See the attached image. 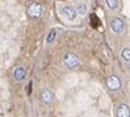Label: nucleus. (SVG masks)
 <instances>
[{
    "label": "nucleus",
    "instance_id": "nucleus-13",
    "mask_svg": "<svg viewBox=\"0 0 130 117\" xmlns=\"http://www.w3.org/2000/svg\"><path fill=\"white\" fill-rule=\"evenodd\" d=\"M127 67H129V70H130V62H129V63H127Z\"/></svg>",
    "mask_w": 130,
    "mask_h": 117
},
{
    "label": "nucleus",
    "instance_id": "nucleus-11",
    "mask_svg": "<svg viewBox=\"0 0 130 117\" xmlns=\"http://www.w3.org/2000/svg\"><path fill=\"white\" fill-rule=\"evenodd\" d=\"M121 58L129 63L130 62V48H124L121 50Z\"/></svg>",
    "mask_w": 130,
    "mask_h": 117
},
{
    "label": "nucleus",
    "instance_id": "nucleus-5",
    "mask_svg": "<svg viewBox=\"0 0 130 117\" xmlns=\"http://www.w3.org/2000/svg\"><path fill=\"white\" fill-rule=\"evenodd\" d=\"M110 29L116 34H121L125 32V22L121 17H113L110 20Z\"/></svg>",
    "mask_w": 130,
    "mask_h": 117
},
{
    "label": "nucleus",
    "instance_id": "nucleus-8",
    "mask_svg": "<svg viewBox=\"0 0 130 117\" xmlns=\"http://www.w3.org/2000/svg\"><path fill=\"white\" fill-rule=\"evenodd\" d=\"M116 116L117 117H130V108L127 104L121 103L118 104L117 109H116Z\"/></svg>",
    "mask_w": 130,
    "mask_h": 117
},
{
    "label": "nucleus",
    "instance_id": "nucleus-6",
    "mask_svg": "<svg viewBox=\"0 0 130 117\" xmlns=\"http://www.w3.org/2000/svg\"><path fill=\"white\" fill-rule=\"evenodd\" d=\"M54 92H53L49 88H43L41 92H40V99L43 104H46V105H51L53 103H54Z\"/></svg>",
    "mask_w": 130,
    "mask_h": 117
},
{
    "label": "nucleus",
    "instance_id": "nucleus-9",
    "mask_svg": "<svg viewBox=\"0 0 130 117\" xmlns=\"http://www.w3.org/2000/svg\"><path fill=\"white\" fill-rule=\"evenodd\" d=\"M75 8L78 11V14H80V16H86L88 13V5L84 0H79V2L75 4Z\"/></svg>",
    "mask_w": 130,
    "mask_h": 117
},
{
    "label": "nucleus",
    "instance_id": "nucleus-10",
    "mask_svg": "<svg viewBox=\"0 0 130 117\" xmlns=\"http://www.w3.org/2000/svg\"><path fill=\"white\" fill-rule=\"evenodd\" d=\"M118 4H120V0H105L106 8L110 9V11L117 9V8H118Z\"/></svg>",
    "mask_w": 130,
    "mask_h": 117
},
{
    "label": "nucleus",
    "instance_id": "nucleus-4",
    "mask_svg": "<svg viewBox=\"0 0 130 117\" xmlns=\"http://www.w3.org/2000/svg\"><path fill=\"white\" fill-rule=\"evenodd\" d=\"M105 84H106V87H108L109 91H118L122 87V82H121V79L117 75L108 76L106 80H105Z\"/></svg>",
    "mask_w": 130,
    "mask_h": 117
},
{
    "label": "nucleus",
    "instance_id": "nucleus-1",
    "mask_svg": "<svg viewBox=\"0 0 130 117\" xmlns=\"http://www.w3.org/2000/svg\"><path fill=\"white\" fill-rule=\"evenodd\" d=\"M62 62H63L64 67L68 70H75L80 66V59L75 53H66L63 55Z\"/></svg>",
    "mask_w": 130,
    "mask_h": 117
},
{
    "label": "nucleus",
    "instance_id": "nucleus-7",
    "mask_svg": "<svg viewBox=\"0 0 130 117\" xmlns=\"http://www.w3.org/2000/svg\"><path fill=\"white\" fill-rule=\"evenodd\" d=\"M25 78H26V70L22 67V66H19L13 70V79L14 82H22V80H25Z\"/></svg>",
    "mask_w": 130,
    "mask_h": 117
},
{
    "label": "nucleus",
    "instance_id": "nucleus-3",
    "mask_svg": "<svg viewBox=\"0 0 130 117\" xmlns=\"http://www.w3.org/2000/svg\"><path fill=\"white\" fill-rule=\"evenodd\" d=\"M59 13L62 14V17H64L68 21H75L78 17V11H76L75 5H68L64 4L59 8Z\"/></svg>",
    "mask_w": 130,
    "mask_h": 117
},
{
    "label": "nucleus",
    "instance_id": "nucleus-2",
    "mask_svg": "<svg viewBox=\"0 0 130 117\" xmlns=\"http://www.w3.org/2000/svg\"><path fill=\"white\" fill-rule=\"evenodd\" d=\"M42 12H43L42 4L38 3V2H30L26 5V13H28V16L32 17V19H40L42 16Z\"/></svg>",
    "mask_w": 130,
    "mask_h": 117
},
{
    "label": "nucleus",
    "instance_id": "nucleus-12",
    "mask_svg": "<svg viewBox=\"0 0 130 117\" xmlns=\"http://www.w3.org/2000/svg\"><path fill=\"white\" fill-rule=\"evenodd\" d=\"M55 37H57V30H55V29H51L50 32H49V34H47V37H46V42H47V43L54 42Z\"/></svg>",
    "mask_w": 130,
    "mask_h": 117
}]
</instances>
